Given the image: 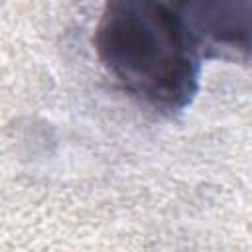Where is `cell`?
<instances>
[{
    "label": "cell",
    "instance_id": "6da1fadb",
    "mask_svg": "<svg viewBox=\"0 0 252 252\" xmlns=\"http://www.w3.org/2000/svg\"><path fill=\"white\" fill-rule=\"evenodd\" d=\"M106 73L159 114L183 112L199 89V55L163 0H104L94 33Z\"/></svg>",
    "mask_w": 252,
    "mask_h": 252
},
{
    "label": "cell",
    "instance_id": "7a4b0ae2",
    "mask_svg": "<svg viewBox=\"0 0 252 252\" xmlns=\"http://www.w3.org/2000/svg\"><path fill=\"white\" fill-rule=\"evenodd\" d=\"M199 57L248 63L252 0H169Z\"/></svg>",
    "mask_w": 252,
    "mask_h": 252
}]
</instances>
